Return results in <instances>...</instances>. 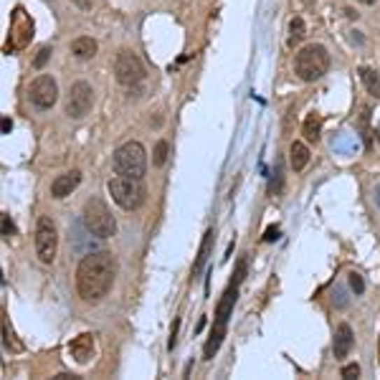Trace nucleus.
<instances>
[{"mask_svg": "<svg viewBox=\"0 0 380 380\" xmlns=\"http://www.w3.org/2000/svg\"><path fill=\"white\" fill-rule=\"evenodd\" d=\"M117 276V261L109 251L87 253L76 267V292L84 302L97 304L109 294Z\"/></svg>", "mask_w": 380, "mask_h": 380, "instance_id": "obj_1", "label": "nucleus"}, {"mask_svg": "<svg viewBox=\"0 0 380 380\" xmlns=\"http://www.w3.org/2000/svg\"><path fill=\"white\" fill-rule=\"evenodd\" d=\"M239 284L241 281H231L228 289L223 292L220 297L218 307H216V320H213V330H211V337H208L206 347H203V355H206V360H211L216 353H218L220 342L226 337V327L228 320H231V314H234V304H236V297H239Z\"/></svg>", "mask_w": 380, "mask_h": 380, "instance_id": "obj_2", "label": "nucleus"}, {"mask_svg": "<svg viewBox=\"0 0 380 380\" xmlns=\"http://www.w3.org/2000/svg\"><path fill=\"white\" fill-rule=\"evenodd\" d=\"M330 71V54L322 43H309L294 56V73L302 81H320Z\"/></svg>", "mask_w": 380, "mask_h": 380, "instance_id": "obj_3", "label": "nucleus"}, {"mask_svg": "<svg viewBox=\"0 0 380 380\" xmlns=\"http://www.w3.org/2000/svg\"><path fill=\"white\" fill-rule=\"evenodd\" d=\"M114 173L142 181L147 173V153L137 140H129L114 150Z\"/></svg>", "mask_w": 380, "mask_h": 380, "instance_id": "obj_4", "label": "nucleus"}, {"mask_svg": "<svg viewBox=\"0 0 380 380\" xmlns=\"http://www.w3.org/2000/svg\"><path fill=\"white\" fill-rule=\"evenodd\" d=\"M81 220H84L89 234L97 236V239H109V236L117 234V220H114L112 211L101 198H89L84 203Z\"/></svg>", "mask_w": 380, "mask_h": 380, "instance_id": "obj_5", "label": "nucleus"}, {"mask_svg": "<svg viewBox=\"0 0 380 380\" xmlns=\"http://www.w3.org/2000/svg\"><path fill=\"white\" fill-rule=\"evenodd\" d=\"M107 190L114 203L125 208V211H137L145 203V185H142V181H134V178L117 175L107 183Z\"/></svg>", "mask_w": 380, "mask_h": 380, "instance_id": "obj_6", "label": "nucleus"}, {"mask_svg": "<svg viewBox=\"0 0 380 380\" xmlns=\"http://www.w3.org/2000/svg\"><path fill=\"white\" fill-rule=\"evenodd\" d=\"M114 76L120 81L122 87H137L145 81V66H142L140 56L129 51V48H122L117 59H114Z\"/></svg>", "mask_w": 380, "mask_h": 380, "instance_id": "obj_7", "label": "nucleus"}, {"mask_svg": "<svg viewBox=\"0 0 380 380\" xmlns=\"http://www.w3.org/2000/svg\"><path fill=\"white\" fill-rule=\"evenodd\" d=\"M56 251H59V231L56 223L48 216H41L36 223V253L43 264H54Z\"/></svg>", "mask_w": 380, "mask_h": 380, "instance_id": "obj_8", "label": "nucleus"}, {"mask_svg": "<svg viewBox=\"0 0 380 380\" xmlns=\"http://www.w3.org/2000/svg\"><path fill=\"white\" fill-rule=\"evenodd\" d=\"M28 97H31V104L41 112H46L56 104L59 99V84H56L54 76H48V73H41L31 81V89H28Z\"/></svg>", "mask_w": 380, "mask_h": 380, "instance_id": "obj_9", "label": "nucleus"}, {"mask_svg": "<svg viewBox=\"0 0 380 380\" xmlns=\"http://www.w3.org/2000/svg\"><path fill=\"white\" fill-rule=\"evenodd\" d=\"M8 48L10 51H20L26 48L34 38V20L31 15L23 10V8H15L13 10V20H10V31H8Z\"/></svg>", "mask_w": 380, "mask_h": 380, "instance_id": "obj_10", "label": "nucleus"}, {"mask_svg": "<svg viewBox=\"0 0 380 380\" xmlns=\"http://www.w3.org/2000/svg\"><path fill=\"white\" fill-rule=\"evenodd\" d=\"M92 104H94V92L87 81H76V84H71L69 97H66V114L69 117H71V120L87 117L89 109H92Z\"/></svg>", "mask_w": 380, "mask_h": 380, "instance_id": "obj_11", "label": "nucleus"}, {"mask_svg": "<svg viewBox=\"0 0 380 380\" xmlns=\"http://www.w3.org/2000/svg\"><path fill=\"white\" fill-rule=\"evenodd\" d=\"M94 350H97V347H94V335H89V332L79 335V337H73L71 345H69V355H71L79 365H87V363L92 360Z\"/></svg>", "mask_w": 380, "mask_h": 380, "instance_id": "obj_12", "label": "nucleus"}, {"mask_svg": "<svg viewBox=\"0 0 380 380\" xmlns=\"http://www.w3.org/2000/svg\"><path fill=\"white\" fill-rule=\"evenodd\" d=\"M79 185H81V173L79 170H71V173L59 175V178L51 183V195H54L56 200H61V198H66V195H71Z\"/></svg>", "mask_w": 380, "mask_h": 380, "instance_id": "obj_13", "label": "nucleus"}, {"mask_svg": "<svg viewBox=\"0 0 380 380\" xmlns=\"http://www.w3.org/2000/svg\"><path fill=\"white\" fill-rule=\"evenodd\" d=\"M353 342H355L353 327L347 325V322L337 325V330H335V342H332L335 358H337V360L347 358V355H350V350H353Z\"/></svg>", "mask_w": 380, "mask_h": 380, "instance_id": "obj_14", "label": "nucleus"}, {"mask_svg": "<svg viewBox=\"0 0 380 380\" xmlns=\"http://www.w3.org/2000/svg\"><path fill=\"white\" fill-rule=\"evenodd\" d=\"M97 51H99V46H97V41L89 38V36H79V38L71 41V56L79 61H89L97 56Z\"/></svg>", "mask_w": 380, "mask_h": 380, "instance_id": "obj_15", "label": "nucleus"}, {"mask_svg": "<svg viewBox=\"0 0 380 380\" xmlns=\"http://www.w3.org/2000/svg\"><path fill=\"white\" fill-rule=\"evenodd\" d=\"M213 228H208L206 236H203V244L198 248V256H195V264H193V276H198L203 269H206L208 259H211V248H213Z\"/></svg>", "mask_w": 380, "mask_h": 380, "instance_id": "obj_16", "label": "nucleus"}, {"mask_svg": "<svg viewBox=\"0 0 380 380\" xmlns=\"http://www.w3.org/2000/svg\"><path fill=\"white\" fill-rule=\"evenodd\" d=\"M289 162H292V170L294 173H302L304 167H307L309 162V147L304 145V142H292V147H289Z\"/></svg>", "mask_w": 380, "mask_h": 380, "instance_id": "obj_17", "label": "nucleus"}, {"mask_svg": "<svg viewBox=\"0 0 380 380\" xmlns=\"http://www.w3.org/2000/svg\"><path fill=\"white\" fill-rule=\"evenodd\" d=\"M302 134H304V140L307 142H320V134H322V117L317 112L307 114V120L302 125Z\"/></svg>", "mask_w": 380, "mask_h": 380, "instance_id": "obj_18", "label": "nucleus"}, {"mask_svg": "<svg viewBox=\"0 0 380 380\" xmlns=\"http://www.w3.org/2000/svg\"><path fill=\"white\" fill-rule=\"evenodd\" d=\"M360 81H363V87L367 89V94H373L375 99H380V76L373 71L370 66H360Z\"/></svg>", "mask_w": 380, "mask_h": 380, "instance_id": "obj_19", "label": "nucleus"}, {"mask_svg": "<svg viewBox=\"0 0 380 380\" xmlns=\"http://www.w3.org/2000/svg\"><path fill=\"white\" fill-rule=\"evenodd\" d=\"M304 36H307V26H304V20H302L300 15L289 20V46H297Z\"/></svg>", "mask_w": 380, "mask_h": 380, "instance_id": "obj_20", "label": "nucleus"}, {"mask_svg": "<svg viewBox=\"0 0 380 380\" xmlns=\"http://www.w3.org/2000/svg\"><path fill=\"white\" fill-rule=\"evenodd\" d=\"M281 188H284V167H281V162H276V173L269 181V195H279Z\"/></svg>", "mask_w": 380, "mask_h": 380, "instance_id": "obj_21", "label": "nucleus"}, {"mask_svg": "<svg viewBox=\"0 0 380 380\" xmlns=\"http://www.w3.org/2000/svg\"><path fill=\"white\" fill-rule=\"evenodd\" d=\"M3 342H6V347H8V350H13V353H20V350H23V345H20V342L13 337V330L8 327L6 317H3Z\"/></svg>", "mask_w": 380, "mask_h": 380, "instance_id": "obj_22", "label": "nucleus"}, {"mask_svg": "<svg viewBox=\"0 0 380 380\" xmlns=\"http://www.w3.org/2000/svg\"><path fill=\"white\" fill-rule=\"evenodd\" d=\"M167 142L165 140H160L157 145H155V157H153V162H155V167H162L165 165V160H167Z\"/></svg>", "mask_w": 380, "mask_h": 380, "instance_id": "obj_23", "label": "nucleus"}, {"mask_svg": "<svg viewBox=\"0 0 380 380\" xmlns=\"http://www.w3.org/2000/svg\"><path fill=\"white\" fill-rule=\"evenodd\" d=\"M51 54H54V51H51V46L41 48L38 54H36V59H34V69H43V66H46V61L51 59Z\"/></svg>", "mask_w": 380, "mask_h": 380, "instance_id": "obj_24", "label": "nucleus"}, {"mask_svg": "<svg viewBox=\"0 0 380 380\" xmlns=\"http://www.w3.org/2000/svg\"><path fill=\"white\" fill-rule=\"evenodd\" d=\"M347 281H350V289H353L355 294H363L365 292V281H363V276L358 272H353L350 276H347Z\"/></svg>", "mask_w": 380, "mask_h": 380, "instance_id": "obj_25", "label": "nucleus"}, {"mask_svg": "<svg viewBox=\"0 0 380 380\" xmlns=\"http://www.w3.org/2000/svg\"><path fill=\"white\" fill-rule=\"evenodd\" d=\"M0 220H3V236H6V239H10V236L15 234V223L10 220V216H8V213L0 216Z\"/></svg>", "mask_w": 380, "mask_h": 380, "instance_id": "obj_26", "label": "nucleus"}, {"mask_svg": "<svg viewBox=\"0 0 380 380\" xmlns=\"http://www.w3.org/2000/svg\"><path fill=\"white\" fill-rule=\"evenodd\" d=\"M360 375V365L358 363H350V365L342 367V378H358Z\"/></svg>", "mask_w": 380, "mask_h": 380, "instance_id": "obj_27", "label": "nucleus"}, {"mask_svg": "<svg viewBox=\"0 0 380 380\" xmlns=\"http://www.w3.org/2000/svg\"><path fill=\"white\" fill-rule=\"evenodd\" d=\"M276 239H279V228H276V226L269 228L267 234H264V241H267V244H269V241H276Z\"/></svg>", "mask_w": 380, "mask_h": 380, "instance_id": "obj_28", "label": "nucleus"}, {"mask_svg": "<svg viewBox=\"0 0 380 380\" xmlns=\"http://www.w3.org/2000/svg\"><path fill=\"white\" fill-rule=\"evenodd\" d=\"M71 3L81 10H92V0H71Z\"/></svg>", "mask_w": 380, "mask_h": 380, "instance_id": "obj_29", "label": "nucleus"}, {"mask_svg": "<svg viewBox=\"0 0 380 380\" xmlns=\"http://www.w3.org/2000/svg\"><path fill=\"white\" fill-rule=\"evenodd\" d=\"M10 129H13V122L8 120V117H3V134H8Z\"/></svg>", "mask_w": 380, "mask_h": 380, "instance_id": "obj_30", "label": "nucleus"}, {"mask_svg": "<svg viewBox=\"0 0 380 380\" xmlns=\"http://www.w3.org/2000/svg\"><path fill=\"white\" fill-rule=\"evenodd\" d=\"M54 380H81V378H76V375H69V373H59Z\"/></svg>", "mask_w": 380, "mask_h": 380, "instance_id": "obj_31", "label": "nucleus"}, {"mask_svg": "<svg viewBox=\"0 0 380 380\" xmlns=\"http://www.w3.org/2000/svg\"><path fill=\"white\" fill-rule=\"evenodd\" d=\"M358 3H363V6H373L375 0H358Z\"/></svg>", "mask_w": 380, "mask_h": 380, "instance_id": "obj_32", "label": "nucleus"}]
</instances>
